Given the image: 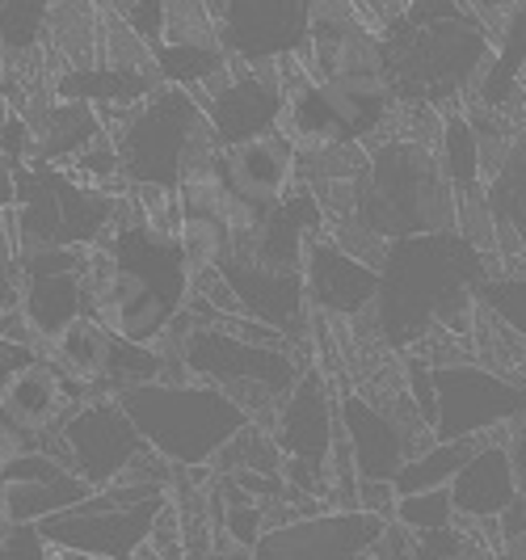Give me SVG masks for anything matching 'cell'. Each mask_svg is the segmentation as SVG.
<instances>
[{"label": "cell", "mask_w": 526, "mask_h": 560, "mask_svg": "<svg viewBox=\"0 0 526 560\" xmlns=\"http://www.w3.org/2000/svg\"><path fill=\"white\" fill-rule=\"evenodd\" d=\"M379 43L384 81L400 106L451 110L480 77L493 51V30L468 0H409V9L391 18Z\"/></svg>", "instance_id": "cell-1"}, {"label": "cell", "mask_w": 526, "mask_h": 560, "mask_svg": "<svg viewBox=\"0 0 526 560\" xmlns=\"http://www.w3.org/2000/svg\"><path fill=\"white\" fill-rule=\"evenodd\" d=\"M493 270L498 257L480 253L459 232H421L388 241L379 266V300H375V329L391 350H413L434 329L439 312L471 295Z\"/></svg>", "instance_id": "cell-2"}, {"label": "cell", "mask_w": 526, "mask_h": 560, "mask_svg": "<svg viewBox=\"0 0 526 560\" xmlns=\"http://www.w3.org/2000/svg\"><path fill=\"white\" fill-rule=\"evenodd\" d=\"M102 122L118 148L127 190H177L190 173L220 165L223 143L215 140L202 102L177 84H161L131 110H102Z\"/></svg>", "instance_id": "cell-3"}, {"label": "cell", "mask_w": 526, "mask_h": 560, "mask_svg": "<svg viewBox=\"0 0 526 560\" xmlns=\"http://www.w3.org/2000/svg\"><path fill=\"white\" fill-rule=\"evenodd\" d=\"M371 161L359 177L354 215L375 228L384 241L421 236V232H455L459 195L451 190L439 152L430 143L388 136L366 143Z\"/></svg>", "instance_id": "cell-4"}, {"label": "cell", "mask_w": 526, "mask_h": 560, "mask_svg": "<svg viewBox=\"0 0 526 560\" xmlns=\"http://www.w3.org/2000/svg\"><path fill=\"white\" fill-rule=\"evenodd\" d=\"M118 405L136 421L143 443L173 468H211L215 455L253 421L223 388L202 380L139 384L118 393Z\"/></svg>", "instance_id": "cell-5"}, {"label": "cell", "mask_w": 526, "mask_h": 560, "mask_svg": "<svg viewBox=\"0 0 526 560\" xmlns=\"http://www.w3.org/2000/svg\"><path fill=\"white\" fill-rule=\"evenodd\" d=\"M168 337L182 346V363L190 371V380L223 388L261 425L274 421L282 396L300 384L307 363H316L295 346H261V341L227 334L220 325H190L186 312L173 320Z\"/></svg>", "instance_id": "cell-6"}, {"label": "cell", "mask_w": 526, "mask_h": 560, "mask_svg": "<svg viewBox=\"0 0 526 560\" xmlns=\"http://www.w3.org/2000/svg\"><path fill=\"white\" fill-rule=\"evenodd\" d=\"M122 198L84 186L68 165L30 161L13 173V236L17 249H93L122 211Z\"/></svg>", "instance_id": "cell-7"}, {"label": "cell", "mask_w": 526, "mask_h": 560, "mask_svg": "<svg viewBox=\"0 0 526 560\" xmlns=\"http://www.w3.org/2000/svg\"><path fill=\"white\" fill-rule=\"evenodd\" d=\"M270 434L282 451L287 485L329 505V459L341 434V418H337V384L325 375V366L307 363L300 384L274 409Z\"/></svg>", "instance_id": "cell-8"}, {"label": "cell", "mask_w": 526, "mask_h": 560, "mask_svg": "<svg viewBox=\"0 0 526 560\" xmlns=\"http://www.w3.org/2000/svg\"><path fill=\"white\" fill-rule=\"evenodd\" d=\"M434 439H493L526 421V380L459 359L434 366Z\"/></svg>", "instance_id": "cell-9"}, {"label": "cell", "mask_w": 526, "mask_h": 560, "mask_svg": "<svg viewBox=\"0 0 526 560\" xmlns=\"http://www.w3.org/2000/svg\"><path fill=\"white\" fill-rule=\"evenodd\" d=\"M47 451L93 489H106L118 477H127V468L148 451V443L118 405V396H89L63 418Z\"/></svg>", "instance_id": "cell-10"}, {"label": "cell", "mask_w": 526, "mask_h": 560, "mask_svg": "<svg viewBox=\"0 0 526 560\" xmlns=\"http://www.w3.org/2000/svg\"><path fill=\"white\" fill-rule=\"evenodd\" d=\"M316 0H220L215 38L236 63L270 68L282 56H304Z\"/></svg>", "instance_id": "cell-11"}, {"label": "cell", "mask_w": 526, "mask_h": 560, "mask_svg": "<svg viewBox=\"0 0 526 560\" xmlns=\"http://www.w3.org/2000/svg\"><path fill=\"white\" fill-rule=\"evenodd\" d=\"M165 505L168 493L148 498L139 505H106V510H93L81 502L63 514L43 518L38 527H43L51 548H68V552H81L93 560H139V552L152 544L156 518Z\"/></svg>", "instance_id": "cell-12"}, {"label": "cell", "mask_w": 526, "mask_h": 560, "mask_svg": "<svg viewBox=\"0 0 526 560\" xmlns=\"http://www.w3.org/2000/svg\"><path fill=\"white\" fill-rule=\"evenodd\" d=\"M81 400H89L81 384H72L47 354H38L0 388V425L9 430L17 451H47L63 418Z\"/></svg>", "instance_id": "cell-13"}, {"label": "cell", "mask_w": 526, "mask_h": 560, "mask_svg": "<svg viewBox=\"0 0 526 560\" xmlns=\"http://www.w3.org/2000/svg\"><path fill=\"white\" fill-rule=\"evenodd\" d=\"M388 518L371 510H316L257 539L253 560H362L375 552Z\"/></svg>", "instance_id": "cell-14"}, {"label": "cell", "mask_w": 526, "mask_h": 560, "mask_svg": "<svg viewBox=\"0 0 526 560\" xmlns=\"http://www.w3.org/2000/svg\"><path fill=\"white\" fill-rule=\"evenodd\" d=\"M223 282L241 300V312L287 334L300 350H312V308H307L304 270H278L249 253H227L220 266Z\"/></svg>", "instance_id": "cell-15"}, {"label": "cell", "mask_w": 526, "mask_h": 560, "mask_svg": "<svg viewBox=\"0 0 526 560\" xmlns=\"http://www.w3.org/2000/svg\"><path fill=\"white\" fill-rule=\"evenodd\" d=\"M337 418L362 480H396L417 451L430 447V439H417L409 425H400L359 388H337Z\"/></svg>", "instance_id": "cell-16"}, {"label": "cell", "mask_w": 526, "mask_h": 560, "mask_svg": "<svg viewBox=\"0 0 526 560\" xmlns=\"http://www.w3.org/2000/svg\"><path fill=\"white\" fill-rule=\"evenodd\" d=\"M282 106H287V93L274 77V63L270 68L236 63L232 77L202 102V114H207L215 140L223 148H236V143L274 136L282 122Z\"/></svg>", "instance_id": "cell-17"}, {"label": "cell", "mask_w": 526, "mask_h": 560, "mask_svg": "<svg viewBox=\"0 0 526 560\" xmlns=\"http://www.w3.org/2000/svg\"><path fill=\"white\" fill-rule=\"evenodd\" d=\"M307 308L325 320H359L371 316L379 300V270L346 253L329 232H320L304 257Z\"/></svg>", "instance_id": "cell-18"}, {"label": "cell", "mask_w": 526, "mask_h": 560, "mask_svg": "<svg viewBox=\"0 0 526 560\" xmlns=\"http://www.w3.org/2000/svg\"><path fill=\"white\" fill-rule=\"evenodd\" d=\"M220 177L253 211H274L278 202L300 186V152L282 131L236 143V148L220 152Z\"/></svg>", "instance_id": "cell-19"}, {"label": "cell", "mask_w": 526, "mask_h": 560, "mask_svg": "<svg viewBox=\"0 0 526 560\" xmlns=\"http://www.w3.org/2000/svg\"><path fill=\"white\" fill-rule=\"evenodd\" d=\"M510 434L484 439L476 455L459 468V477L451 480V502L459 514V527H493L510 514V505L518 502V472L505 447Z\"/></svg>", "instance_id": "cell-20"}, {"label": "cell", "mask_w": 526, "mask_h": 560, "mask_svg": "<svg viewBox=\"0 0 526 560\" xmlns=\"http://www.w3.org/2000/svg\"><path fill=\"white\" fill-rule=\"evenodd\" d=\"M320 232H329L325 211H320L316 195L300 182L291 195L278 202L274 211H266L261 228L249 232L245 241H236L232 249L249 253V257L266 261V266H278V270H304L307 245H312Z\"/></svg>", "instance_id": "cell-21"}, {"label": "cell", "mask_w": 526, "mask_h": 560, "mask_svg": "<svg viewBox=\"0 0 526 560\" xmlns=\"http://www.w3.org/2000/svg\"><path fill=\"white\" fill-rule=\"evenodd\" d=\"M523 72H526V0H510L505 13L498 18V26H493V51L484 59V68H480V77H476L468 97H476L489 110L505 114V118H514L518 114Z\"/></svg>", "instance_id": "cell-22"}, {"label": "cell", "mask_w": 526, "mask_h": 560, "mask_svg": "<svg viewBox=\"0 0 526 560\" xmlns=\"http://www.w3.org/2000/svg\"><path fill=\"white\" fill-rule=\"evenodd\" d=\"M22 114L34 127V161H43V165H72L84 148H93L106 136L97 106L63 102L56 93H51V102H34Z\"/></svg>", "instance_id": "cell-23"}, {"label": "cell", "mask_w": 526, "mask_h": 560, "mask_svg": "<svg viewBox=\"0 0 526 560\" xmlns=\"http://www.w3.org/2000/svg\"><path fill=\"white\" fill-rule=\"evenodd\" d=\"M489 211L498 220V261L501 270L526 266V131L514 140L510 156L484 182Z\"/></svg>", "instance_id": "cell-24"}, {"label": "cell", "mask_w": 526, "mask_h": 560, "mask_svg": "<svg viewBox=\"0 0 526 560\" xmlns=\"http://www.w3.org/2000/svg\"><path fill=\"white\" fill-rule=\"evenodd\" d=\"M17 312L26 320L30 337L38 341V350H47V341H56L72 320L84 316V270L26 275Z\"/></svg>", "instance_id": "cell-25"}, {"label": "cell", "mask_w": 526, "mask_h": 560, "mask_svg": "<svg viewBox=\"0 0 526 560\" xmlns=\"http://www.w3.org/2000/svg\"><path fill=\"white\" fill-rule=\"evenodd\" d=\"M161 77L152 72H122V68H63L51 93L63 102H84V106H97V110H131L143 97H152L161 89Z\"/></svg>", "instance_id": "cell-26"}, {"label": "cell", "mask_w": 526, "mask_h": 560, "mask_svg": "<svg viewBox=\"0 0 526 560\" xmlns=\"http://www.w3.org/2000/svg\"><path fill=\"white\" fill-rule=\"evenodd\" d=\"M110 346H114V334L102 325V320H93V316H81V320H72L56 341H47V359L72 380V384H81L89 396H102V384H106V366H110Z\"/></svg>", "instance_id": "cell-27"}, {"label": "cell", "mask_w": 526, "mask_h": 560, "mask_svg": "<svg viewBox=\"0 0 526 560\" xmlns=\"http://www.w3.org/2000/svg\"><path fill=\"white\" fill-rule=\"evenodd\" d=\"M152 59H156L161 81L195 93L198 102H207L236 68V59L220 43H156Z\"/></svg>", "instance_id": "cell-28"}, {"label": "cell", "mask_w": 526, "mask_h": 560, "mask_svg": "<svg viewBox=\"0 0 526 560\" xmlns=\"http://www.w3.org/2000/svg\"><path fill=\"white\" fill-rule=\"evenodd\" d=\"M97 489L77 472L59 480H34V485H0V514L4 523H43L72 505L89 502Z\"/></svg>", "instance_id": "cell-29"}, {"label": "cell", "mask_w": 526, "mask_h": 560, "mask_svg": "<svg viewBox=\"0 0 526 560\" xmlns=\"http://www.w3.org/2000/svg\"><path fill=\"white\" fill-rule=\"evenodd\" d=\"M484 439H434L425 451H417L413 459L400 468V477L391 480L396 498L405 493H425V489H451V480L459 477V468L468 464L476 447Z\"/></svg>", "instance_id": "cell-30"}, {"label": "cell", "mask_w": 526, "mask_h": 560, "mask_svg": "<svg viewBox=\"0 0 526 560\" xmlns=\"http://www.w3.org/2000/svg\"><path fill=\"white\" fill-rule=\"evenodd\" d=\"M51 43V0H0L4 68H22Z\"/></svg>", "instance_id": "cell-31"}, {"label": "cell", "mask_w": 526, "mask_h": 560, "mask_svg": "<svg viewBox=\"0 0 526 560\" xmlns=\"http://www.w3.org/2000/svg\"><path fill=\"white\" fill-rule=\"evenodd\" d=\"M439 165H443L451 190L464 195H480L484 190V173H480V143H476V131H471L468 114L459 106H451L443 114V136H439Z\"/></svg>", "instance_id": "cell-32"}, {"label": "cell", "mask_w": 526, "mask_h": 560, "mask_svg": "<svg viewBox=\"0 0 526 560\" xmlns=\"http://www.w3.org/2000/svg\"><path fill=\"white\" fill-rule=\"evenodd\" d=\"M211 472H266V477H282V451H278L270 425L249 421V425L215 455Z\"/></svg>", "instance_id": "cell-33"}, {"label": "cell", "mask_w": 526, "mask_h": 560, "mask_svg": "<svg viewBox=\"0 0 526 560\" xmlns=\"http://www.w3.org/2000/svg\"><path fill=\"white\" fill-rule=\"evenodd\" d=\"M480 308L493 312L510 334H518L526 341V266L514 270H493L489 279L476 287Z\"/></svg>", "instance_id": "cell-34"}, {"label": "cell", "mask_w": 526, "mask_h": 560, "mask_svg": "<svg viewBox=\"0 0 526 560\" xmlns=\"http://www.w3.org/2000/svg\"><path fill=\"white\" fill-rule=\"evenodd\" d=\"M391 518L413 532L417 539L421 535H434V532H451L459 527V514H455V502H451V489H425V493H405L396 498V510Z\"/></svg>", "instance_id": "cell-35"}, {"label": "cell", "mask_w": 526, "mask_h": 560, "mask_svg": "<svg viewBox=\"0 0 526 560\" xmlns=\"http://www.w3.org/2000/svg\"><path fill=\"white\" fill-rule=\"evenodd\" d=\"M165 43H220L207 0H165Z\"/></svg>", "instance_id": "cell-36"}, {"label": "cell", "mask_w": 526, "mask_h": 560, "mask_svg": "<svg viewBox=\"0 0 526 560\" xmlns=\"http://www.w3.org/2000/svg\"><path fill=\"white\" fill-rule=\"evenodd\" d=\"M0 560H51V544L38 523H4Z\"/></svg>", "instance_id": "cell-37"}, {"label": "cell", "mask_w": 526, "mask_h": 560, "mask_svg": "<svg viewBox=\"0 0 526 560\" xmlns=\"http://www.w3.org/2000/svg\"><path fill=\"white\" fill-rule=\"evenodd\" d=\"M122 18H127V26L136 30L148 47L165 43V0H131Z\"/></svg>", "instance_id": "cell-38"}, {"label": "cell", "mask_w": 526, "mask_h": 560, "mask_svg": "<svg viewBox=\"0 0 526 560\" xmlns=\"http://www.w3.org/2000/svg\"><path fill=\"white\" fill-rule=\"evenodd\" d=\"M30 359H38V350L26 346V341H13V337H0V388L9 384L13 371H22Z\"/></svg>", "instance_id": "cell-39"}, {"label": "cell", "mask_w": 526, "mask_h": 560, "mask_svg": "<svg viewBox=\"0 0 526 560\" xmlns=\"http://www.w3.org/2000/svg\"><path fill=\"white\" fill-rule=\"evenodd\" d=\"M182 560H253V552L236 548V544H227V539H215L211 548H202V552H186Z\"/></svg>", "instance_id": "cell-40"}, {"label": "cell", "mask_w": 526, "mask_h": 560, "mask_svg": "<svg viewBox=\"0 0 526 560\" xmlns=\"http://www.w3.org/2000/svg\"><path fill=\"white\" fill-rule=\"evenodd\" d=\"M0 266H17V236H13L9 211H0Z\"/></svg>", "instance_id": "cell-41"}, {"label": "cell", "mask_w": 526, "mask_h": 560, "mask_svg": "<svg viewBox=\"0 0 526 560\" xmlns=\"http://www.w3.org/2000/svg\"><path fill=\"white\" fill-rule=\"evenodd\" d=\"M468 4L476 9V13H480V18H484V26L493 30V26H498V18L505 13V4H510V0H468Z\"/></svg>", "instance_id": "cell-42"}, {"label": "cell", "mask_w": 526, "mask_h": 560, "mask_svg": "<svg viewBox=\"0 0 526 560\" xmlns=\"http://www.w3.org/2000/svg\"><path fill=\"white\" fill-rule=\"evenodd\" d=\"M13 207V168L0 161V211Z\"/></svg>", "instance_id": "cell-43"}, {"label": "cell", "mask_w": 526, "mask_h": 560, "mask_svg": "<svg viewBox=\"0 0 526 560\" xmlns=\"http://www.w3.org/2000/svg\"><path fill=\"white\" fill-rule=\"evenodd\" d=\"M375 9H379V18H384V26H388L391 18H400L405 9H409V0H371Z\"/></svg>", "instance_id": "cell-44"}, {"label": "cell", "mask_w": 526, "mask_h": 560, "mask_svg": "<svg viewBox=\"0 0 526 560\" xmlns=\"http://www.w3.org/2000/svg\"><path fill=\"white\" fill-rule=\"evenodd\" d=\"M13 455H17V443H13V439H9V430L0 425V472H4V464H9Z\"/></svg>", "instance_id": "cell-45"}, {"label": "cell", "mask_w": 526, "mask_h": 560, "mask_svg": "<svg viewBox=\"0 0 526 560\" xmlns=\"http://www.w3.org/2000/svg\"><path fill=\"white\" fill-rule=\"evenodd\" d=\"M514 118H518V127L526 131V72H523V89H518V114Z\"/></svg>", "instance_id": "cell-46"}, {"label": "cell", "mask_w": 526, "mask_h": 560, "mask_svg": "<svg viewBox=\"0 0 526 560\" xmlns=\"http://www.w3.org/2000/svg\"><path fill=\"white\" fill-rule=\"evenodd\" d=\"M51 560H93V557H81V552H68V548H51Z\"/></svg>", "instance_id": "cell-47"}, {"label": "cell", "mask_w": 526, "mask_h": 560, "mask_svg": "<svg viewBox=\"0 0 526 560\" xmlns=\"http://www.w3.org/2000/svg\"><path fill=\"white\" fill-rule=\"evenodd\" d=\"M405 560H443V557H430V552H421V548H413V552H409Z\"/></svg>", "instance_id": "cell-48"}, {"label": "cell", "mask_w": 526, "mask_h": 560, "mask_svg": "<svg viewBox=\"0 0 526 560\" xmlns=\"http://www.w3.org/2000/svg\"><path fill=\"white\" fill-rule=\"evenodd\" d=\"M0 68H4V47H0Z\"/></svg>", "instance_id": "cell-49"}, {"label": "cell", "mask_w": 526, "mask_h": 560, "mask_svg": "<svg viewBox=\"0 0 526 560\" xmlns=\"http://www.w3.org/2000/svg\"><path fill=\"white\" fill-rule=\"evenodd\" d=\"M362 560H379V557H375V552H371V557H362Z\"/></svg>", "instance_id": "cell-50"}]
</instances>
